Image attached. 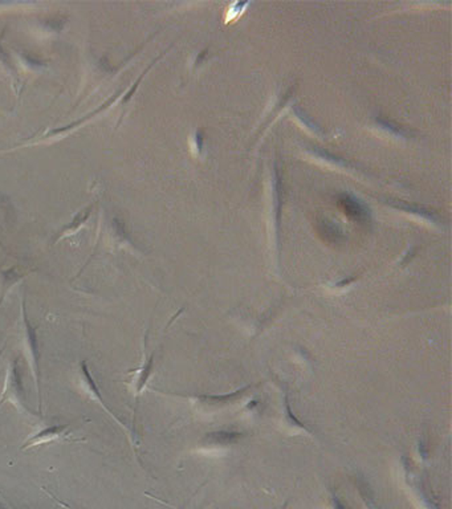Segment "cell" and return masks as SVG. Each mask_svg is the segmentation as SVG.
<instances>
[{"label":"cell","instance_id":"obj_1","mask_svg":"<svg viewBox=\"0 0 452 509\" xmlns=\"http://www.w3.org/2000/svg\"><path fill=\"white\" fill-rule=\"evenodd\" d=\"M22 334H23L24 354L29 364L32 376L35 381L37 395H39V415L43 414V393H41V372H40V351H39V341L35 327L29 323L25 304L22 301Z\"/></svg>","mask_w":452,"mask_h":509},{"label":"cell","instance_id":"obj_2","mask_svg":"<svg viewBox=\"0 0 452 509\" xmlns=\"http://www.w3.org/2000/svg\"><path fill=\"white\" fill-rule=\"evenodd\" d=\"M6 402H11L13 406L20 412H23L28 416H34L36 414L32 412L29 409L25 395H24L23 378L19 372V362L18 360H13L7 372H6V378H4V388L0 395V406L4 405Z\"/></svg>","mask_w":452,"mask_h":509},{"label":"cell","instance_id":"obj_3","mask_svg":"<svg viewBox=\"0 0 452 509\" xmlns=\"http://www.w3.org/2000/svg\"><path fill=\"white\" fill-rule=\"evenodd\" d=\"M80 373H81V388H83L84 393L91 398L92 400H95V403H98L102 409H104V412H107L113 419H114V422L116 423H119V427L128 434V437H131V430L124 424V422L119 419V416L113 412V410L109 407V406H107L105 405V402H104V400H102V397H101V393H100V388H98V386H97V384L95 382V379H93V376H92V374H91V372H89V367H88V365H86V362L84 361V362H81V365H80Z\"/></svg>","mask_w":452,"mask_h":509},{"label":"cell","instance_id":"obj_4","mask_svg":"<svg viewBox=\"0 0 452 509\" xmlns=\"http://www.w3.org/2000/svg\"><path fill=\"white\" fill-rule=\"evenodd\" d=\"M68 428H69V424H56V426L46 427V428L40 430L39 433L34 434L32 437H28L24 442V444L20 449L24 451V449H34V447L41 446V444H48V443H52L55 440H59L61 437H69L71 434L68 433Z\"/></svg>","mask_w":452,"mask_h":509},{"label":"cell","instance_id":"obj_5","mask_svg":"<svg viewBox=\"0 0 452 509\" xmlns=\"http://www.w3.org/2000/svg\"><path fill=\"white\" fill-rule=\"evenodd\" d=\"M92 210H93V203H92V205H89L88 207H85L83 211H81V212H79V214H77V217L73 219V222H72L71 224H69V226H67V227H64V230L60 232L59 238H58L56 240H59L60 238H62L64 235H69V233H73V232H77V231L80 230V227H81L84 223L88 220V218L92 215Z\"/></svg>","mask_w":452,"mask_h":509},{"label":"cell","instance_id":"obj_6","mask_svg":"<svg viewBox=\"0 0 452 509\" xmlns=\"http://www.w3.org/2000/svg\"><path fill=\"white\" fill-rule=\"evenodd\" d=\"M157 60H158V59H157ZM157 60H155V61H157ZM155 61H154V62H155ZM154 62H153V64H154ZM153 64H152V65H150V67H149V68H147V69H146V71H145V72H143L142 74H141V77H140V79H138V80H137V81H135V84H134V85H133V86H131V90H129V92H128V95H126V96H125V97L122 98V102H128V101H129V100H131V96H133V93H134V92H135V89H137V88H138V85L141 84V81H142V79H143V77H145V74H146V73H147V71H149V69H150V68H152V67H153Z\"/></svg>","mask_w":452,"mask_h":509},{"label":"cell","instance_id":"obj_7","mask_svg":"<svg viewBox=\"0 0 452 509\" xmlns=\"http://www.w3.org/2000/svg\"><path fill=\"white\" fill-rule=\"evenodd\" d=\"M4 349H6V344H4V345H3V348H1V349H0V354H1V353H3V351H4Z\"/></svg>","mask_w":452,"mask_h":509}]
</instances>
